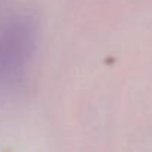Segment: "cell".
I'll return each instance as SVG.
<instances>
[{"mask_svg":"<svg viewBox=\"0 0 152 152\" xmlns=\"http://www.w3.org/2000/svg\"><path fill=\"white\" fill-rule=\"evenodd\" d=\"M39 37L37 20L26 12L9 15L0 24V85H18L30 69Z\"/></svg>","mask_w":152,"mask_h":152,"instance_id":"6da1fadb","label":"cell"}]
</instances>
